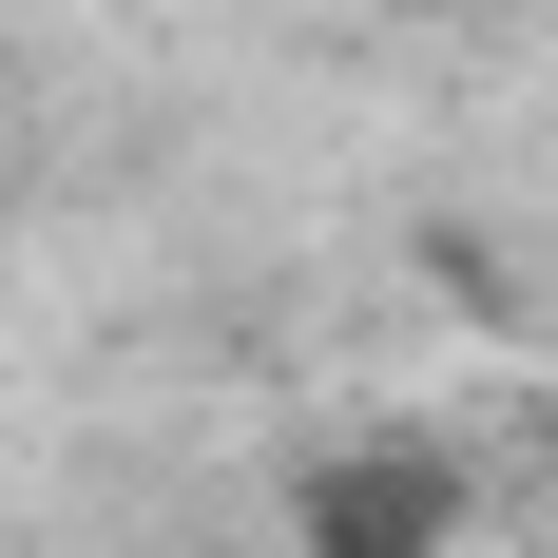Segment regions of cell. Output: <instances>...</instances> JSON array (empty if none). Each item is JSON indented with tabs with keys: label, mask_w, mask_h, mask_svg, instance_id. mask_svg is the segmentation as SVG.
<instances>
[{
	"label": "cell",
	"mask_w": 558,
	"mask_h": 558,
	"mask_svg": "<svg viewBox=\"0 0 558 558\" xmlns=\"http://www.w3.org/2000/svg\"><path fill=\"white\" fill-rule=\"evenodd\" d=\"M289 539H308V558H444L462 539V444H424V424L328 444L308 482H289Z\"/></svg>",
	"instance_id": "1"
}]
</instances>
